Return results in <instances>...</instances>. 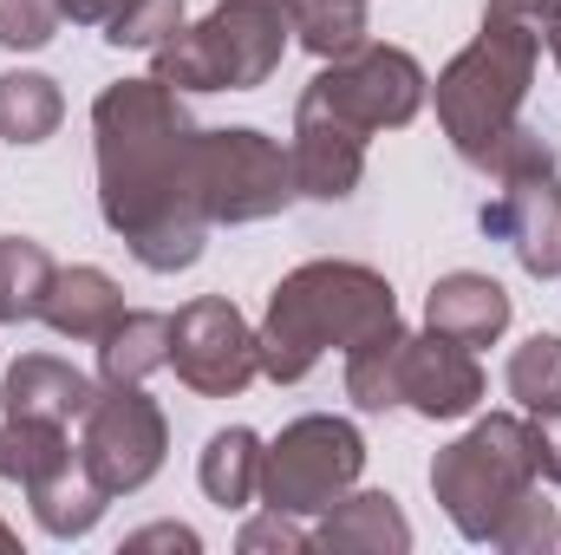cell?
Segmentation results:
<instances>
[{"mask_svg":"<svg viewBox=\"0 0 561 555\" xmlns=\"http://www.w3.org/2000/svg\"><path fill=\"white\" fill-rule=\"evenodd\" d=\"M170 373L196 399H236L262 373V340L222 294H203L170 320Z\"/></svg>","mask_w":561,"mask_h":555,"instance_id":"30bf717a","label":"cell"},{"mask_svg":"<svg viewBox=\"0 0 561 555\" xmlns=\"http://www.w3.org/2000/svg\"><path fill=\"white\" fill-rule=\"evenodd\" d=\"M92 399H99V380H85L79 366H66L53 353H26L7 373V418H53V424L79 418L85 424Z\"/></svg>","mask_w":561,"mask_h":555,"instance_id":"5bb4252c","label":"cell"},{"mask_svg":"<svg viewBox=\"0 0 561 555\" xmlns=\"http://www.w3.org/2000/svg\"><path fill=\"white\" fill-rule=\"evenodd\" d=\"M359 471H366V438L346 418H294L275 438V451H262V497L287 517H320L359 484Z\"/></svg>","mask_w":561,"mask_h":555,"instance_id":"ba28073f","label":"cell"},{"mask_svg":"<svg viewBox=\"0 0 561 555\" xmlns=\"http://www.w3.org/2000/svg\"><path fill=\"white\" fill-rule=\"evenodd\" d=\"M529 438H536V477L561 484V412L529 418Z\"/></svg>","mask_w":561,"mask_h":555,"instance_id":"f1b7e54d","label":"cell"},{"mask_svg":"<svg viewBox=\"0 0 561 555\" xmlns=\"http://www.w3.org/2000/svg\"><path fill=\"white\" fill-rule=\"evenodd\" d=\"M190 177H196V203L209 223H262L287 209L294 190V157L262 132H196L190 144Z\"/></svg>","mask_w":561,"mask_h":555,"instance_id":"52a82bcc","label":"cell"},{"mask_svg":"<svg viewBox=\"0 0 561 555\" xmlns=\"http://www.w3.org/2000/svg\"><path fill=\"white\" fill-rule=\"evenodd\" d=\"M0 550H13V530H7V523H0Z\"/></svg>","mask_w":561,"mask_h":555,"instance_id":"836d02e7","label":"cell"},{"mask_svg":"<svg viewBox=\"0 0 561 555\" xmlns=\"http://www.w3.org/2000/svg\"><path fill=\"white\" fill-rule=\"evenodd\" d=\"M163 412L144 399V386H105L85 412V444H79V464L92 471V484L105 497H125L144 490L157 471H163Z\"/></svg>","mask_w":561,"mask_h":555,"instance_id":"8fae6325","label":"cell"},{"mask_svg":"<svg viewBox=\"0 0 561 555\" xmlns=\"http://www.w3.org/2000/svg\"><path fill=\"white\" fill-rule=\"evenodd\" d=\"M510 399L523 406V418H549L561 412V340L536 333L510 353Z\"/></svg>","mask_w":561,"mask_h":555,"instance_id":"d4e9b609","label":"cell"},{"mask_svg":"<svg viewBox=\"0 0 561 555\" xmlns=\"http://www.w3.org/2000/svg\"><path fill=\"white\" fill-rule=\"evenodd\" d=\"M26 497H33V517H39L46 536H85V530L105 517V503H112V497L92 484V471H85L79 457H72L66 471H53L46 484H33Z\"/></svg>","mask_w":561,"mask_h":555,"instance_id":"44dd1931","label":"cell"},{"mask_svg":"<svg viewBox=\"0 0 561 555\" xmlns=\"http://www.w3.org/2000/svg\"><path fill=\"white\" fill-rule=\"evenodd\" d=\"M99 132V209L144 269L176 275L203 256L209 216L196 203L190 144L196 125L163 79H125L92 105Z\"/></svg>","mask_w":561,"mask_h":555,"instance_id":"6da1fadb","label":"cell"},{"mask_svg":"<svg viewBox=\"0 0 561 555\" xmlns=\"http://www.w3.org/2000/svg\"><path fill=\"white\" fill-rule=\"evenodd\" d=\"M549 53H556V66H561V20L549 26Z\"/></svg>","mask_w":561,"mask_h":555,"instance_id":"d6a6232c","label":"cell"},{"mask_svg":"<svg viewBox=\"0 0 561 555\" xmlns=\"http://www.w3.org/2000/svg\"><path fill=\"white\" fill-rule=\"evenodd\" d=\"M287 7H300V0H287Z\"/></svg>","mask_w":561,"mask_h":555,"instance_id":"e575fe53","label":"cell"},{"mask_svg":"<svg viewBox=\"0 0 561 555\" xmlns=\"http://www.w3.org/2000/svg\"><path fill=\"white\" fill-rule=\"evenodd\" d=\"M483 170H490L503 190L483 203L477 223H483L496 242H510L516 262L536 281L561 275V170H556V150L536 138L529 125H516L510 138L483 157Z\"/></svg>","mask_w":561,"mask_h":555,"instance_id":"8992f818","label":"cell"},{"mask_svg":"<svg viewBox=\"0 0 561 555\" xmlns=\"http://www.w3.org/2000/svg\"><path fill=\"white\" fill-rule=\"evenodd\" d=\"M549 26L556 20H542L523 0H490L483 33L437 79V118H444V138L457 144L463 163L483 170V157L523 125V99H529L536 59L549 46Z\"/></svg>","mask_w":561,"mask_h":555,"instance_id":"7a4b0ae2","label":"cell"},{"mask_svg":"<svg viewBox=\"0 0 561 555\" xmlns=\"http://www.w3.org/2000/svg\"><path fill=\"white\" fill-rule=\"evenodd\" d=\"M72 457H79V451H72L66 424H53V418H7V424H0V477H13L20 490L46 484V477L66 471Z\"/></svg>","mask_w":561,"mask_h":555,"instance_id":"ffe728a7","label":"cell"},{"mask_svg":"<svg viewBox=\"0 0 561 555\" xmlns=\"http://www.w3.org/2000/svg\"><path fill=\"white\" fill-rule=\"evenodd\" d=\"M53 256L26 236H0V327L13 320H39L46 307V287H53Z\"/></svg>","mask_w":561,"mask_h":555,"instance_id":"603a6c76","label":"cell"},{"mask_svg":"<svg viewBox=\"0 0 561 555\" xmlns=\"http://www.w3.org/2000/svg\"><path fill=\"white\" fill-rule=\"evenodd\" d=\"M59 0H0V46L7 53H39L59 26Z\"/></svg>","mask_w":561,"mask_h":555,"instance_id":"4316f807","label":"cell"},{"mask_svg":"<svg viewBox=\"0 0 561 555\" xmlns=\"http://www.w3.org/2000/svg\"><path fill=\"white\" fill-rule=\"evenodd\" d=\"M125 550H196V530H176V523H157V530H138Z\"/></svg>","mask_w":561,"mask_h":555,"instance_id":"f546056e","label":"cell"},{"mask_svg":"<svg viewBox=\"0 0 561 555\" xmlns=\"http://www.w3.org/2000/svg\"><path fill=\"white\" fill-rule=\"evenodd\" d=\"M287 33V0H222L209 20L176 26V39L157 46V79L176 92H255L280 66Z\"/></svg>","mask_w":561,"mask_h":555,"instance_id":"277c9868","label":"cell"},{"mask_svg":"<svg viewBox=\"0 0 561 555\" xmlns=\"http://www.w3.org/2000/svg\"><path fill=\"white\" fill-rule=\"evenodd\" d=\"M424 320H431V333H450V340H463V347H490V340L510 327V294H503V281L457 269V275H444L431 287Z\"/></svg>","mask_w":561,"mask_h":555,"instance_id":"2e32d148","label":"cell"},{"mask_svg":"<svg viewBox=\"0 0 561 555\" xmlns=\"http://www.w3.org/2000/svg\"><path fill=\"white\" fill-rule=\"evenodd\" d=\"M118 7H125V0H59V13H66V20H79V26H105Z\"/></svg>","mask_w":561,"mask_h":555,"instance_id":"4dcf8cb0","label":"cell"},{"mask_svg":"<svg viewBox=\"0 0 561 555\" xmlns=\"http://www.w3.org/2000/svg\"><path fill=\"white\" fill-rule=\"evenodd\" d=\"M320 550H412V523L399 517L392 497L379 490H359V497H340L327 510V523L313 530Z\"/></svg>","mask_w":561,"mask_h":555,"instance_id":"e0dca14e","label":"cell"},{"mask_svg":"<svg viewBox=\"0 0 561 555\" xmlns=\"http://www.w3.org/2000/svg\"><path fill=\"white\" fill-rule=\"evenodd\" d=\"M287 157H294V190L313 196V203H346L353 183L366 177V138L353 125H340L333 112H320V105L294 112Z\"/></svg>","mask_w":561,"mask_h":555,"instance_id":"4fadbf2b","label":"cell"},{"mask_svg":"<svg viewBox=\"0 0 561 555\" xmlns=\"http://www.w3.org/2000/svg\"><path fill=\"white\" fill-rule=\"evenodd\" d=\"M125 314H131V307H125L118 281L105 275V269H59L53 287H46V307H39V320H46L53 333L85 340V347H99Z\"/></svg>","mask_w":561,"mask_h":555,"instance_id":"9a60e30c","label":"cell"},{"mask_svg":"<svg viewBox=\"0 0 561 555\" xmlns=\"http://www.w3.org/2000/svg\"><path fill=\"white\" fill-rule=\"evenodd\" d=\"M523 7H536L542 20H561V0H523Z\"/></svg>","mask_w":561,"mask_h":555,"instance_id":"1f68e13d","label":"cell"},{"mask_svg":"<svg viewBox=\"0 0 561 555\" xmlns=\"http://www.w3.org/2000/svg\"><path fill=\"white\" fill-rule=\"evenodd\" d=\"M157 366H170V314H125L99 340V380L105 386H144Z\"/></svg>","mask_w":561,"mask_h":555,"instance_id":"d6986e66","label":"cell"},{"mask_svg":"<svg viewBox=\"0 0 561 555\" xmlns=\"http://www.w3.org/2000/svg\"><path fill=\"white\" fill-rule=\"evenodd\" d=\"M300 105L333 112V118L353 125L359 138L399 132V125L419 118V105H424V66L405 46H373V39H366L359 53L333 59V66L300 92Z\"/></svg>","mask_w":561,"mask_h":555,"instance_id":"9c48e42d","label":"cell"},{"mask_svg":"<svg viewBox=\"0 0 561 555\" xmlns=\"http://www.w3.org/2000/svg\"><path fill=\"white\" fill-rule=\"evenodd\" d=\"M176 26H183V0H125V7L105 20V39H112V46L157 53L163 39H176Z\"/></svg>","mask_w":561,"mask_h":555,"instance_id":"484cf974","label":"cell"},{"mask_svg":"<svg viewBox=\"0 0 561 555\" xmlns=\"http://www.w3.org/2000/svg\"><path fill=\"white\" fill-rule=\"evenodd\" d=\"M483 399V366L477 347L450 333H405L399 340V406L424 418H463Z\"/></svg>","mask_w":561,"mask_h":555,"instance_id":"7c38bea8","label":"cell"},{"mask_svg":"<svg viewBox=\"0 0 561 555\" xmlns=\"http://www.w3.org/2000/svg\"><path fill=\"white\" fill-rule=\"evenodd\" d=\"M386 327H399L392 307V281L359 269V262H307L275 287L268 320H262V373L294 386L320 366L327 347L353 353L366 340H379Z\"/></svg>","mask_w":561,"mask_h":555,"instance_id":"3957f363","label":"cell"},{"mask_svg":"<svg viewBox=\"0 0 561 555\" xmlns=\"http://www.w3.org/2000/svg\"><path fill=\"white\" fill-rule=\"evenodd\" d=\"M66 118V99L46 72H0V138L7 144H46Z\"/></svg>","mask_w":561,"mask_h":555,"instance_id":"7402d4cb","label":"cell"},{"mask_svg":"<svg viewBox=\"0 0 561 555\" xmlns=\"http://www.w3.org/2000/svg\"><path fill=\"white\" fill-rule=\"evenodd\" d=\"M307 543H313V536H300L287 510H268L262 523H249V530H242V550H307Z\"/></svg>","mask_w":561,"mask_h":555,"instance_id":"83f0119b","label":"cell"},{"mask_svg":"<svg viewBox=\"0 0 561 555\" xmlns=\"http://www.w3.org/2000/svg\"><path fill=\"white\" fill-rule=\"evenodd\" d=\"M431 490L450 510V523L470 543H496V530L510 523L516 503L536 497V438L529 418H483L477 431H463L437 464H431Z\"/></svg>","mask_w":561,"mask_h":555,"instance_id":"5b68a950","label":"cell"},{"mask_svg":"<svg viewBox=\"0 0 561 555\" xmlns=\"http://www.w3.org/2000/svg\"><path fill=\"white\" fill-rule=\"evenodd\" d=\"M294 33L313 59H346L366 46V0H300Z\"/></svg>","mask_w":561,"mask_h":555,"instance_id":"cb8c5ba5","label":"cell"},{"mask_svg":"<svg viewBox=\"0 0 561 555\" xmlns=\"http://www.w3.org/2000/svg\"><path fill=\"white\" fill-rule=\"evenodd\" d=\"M196 477H203V497H209V503H222V510L255 503V497H262V438H255L249 424L216 431V438L203 444Z\"/></svg>","mask_w":561,"mask_h":555,"instance_id":"ac0fdd59","label":"cell"}]
</instances>
